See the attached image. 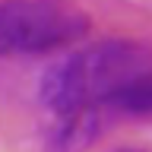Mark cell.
I'll return each mask as SVG.
<instances>
[{
	"instance_id": "4",
	"label": "cell",
	"mask_w": 152,
	"mask_h": 152,
	"mask_svg": "<svg viewBox=\"0 0 152 152\" xmlns=\"http://www.w3.org/2000/svg\"><path fill=\"white\" fill-rule=\"evenodd\" d=\"M108 114H127V117H149L152 114V73L130 83L127 89H121L117 95H111L102 104Z\"/></svg>"
},
{
	"instance_id": "1",
	"label": "cell",
	"mask_w": 152,
	"mask_h": 152,
	"mask_svg": "<svg viewBox=\"0 0 152 152\" xmlns=\"http://www.w3.org/2000/svg\"><path fill=\"white\" fill-rule=\"evenodd\" d=\"M152 73V45L136 38L92 41L48 66L38 98L48 111L70 114L83 108H102L111 95Z\"/></svg>"
},
{
	"instance_id": "3",
	"label": "cell",
	"mask_w": 152,
	"mask_h": 152,
	"mask_svg": "<svg viewBox=\"0 0 152 152\" xmlns=\"http://www.w3.org/2000/svg\"><path fill=\"white\" fill-rule=\"evenodd\" d=\"M104 108H83V111L57 114V124L48 133V152H83L89 149L98 133L104 130Z\"/></svg>"
},
{
	"instance_id": "2",
	"label": "cell",
	"mask_w": 152,
	"mask_h": 152,
	"mask_svg": "<svg viewBox=\"0 0 152 152\" xmlns=\"http://www.w3.org/2000/svg\"><path fill=\"white\" fill-rule=\"evenodd\" d=\"M89 16L66 0L0 3V57L48 54L86 38Z\"/></svg>"
},
{
	"instance_id": "5",
	"label": "cell",
	"mask_w": 152,
	"mask_h": 152,
	"mask_svg": "<svg viewBox=\"0 0 152 152\" xmlns=\"http://www.w3.org/2000/svg\"><path fill=\"white\" fill-rule=\"evenodd\" d=\"M114 152H142V149H114Z\"/></svg>"
}]
</instances>
